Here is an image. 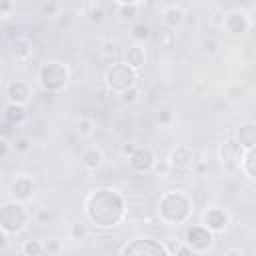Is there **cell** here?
<instances>
[{"label":"cell","instance_id":"1","mask_svg":"<svg viewBox=\"0 0 256 256\" xmlns=\"http://www.w3.org/2000/svg\"><path fill=\"white\" fill-rule=\"evenodd\" d=\"M86 214L98 228L116 226L124 214V200L116 190L102 188L90 194L86 202Z\"/></svg>","mask_w":256,"mask_h":256},{"label":"cell","instance_id":"2","mask_svg":"<svg viewBox=\"0 0 256 256\" xmlns=\"http://www.w3.org/2000/svg\"><path fill=\"white\" fill-rule=\"evenodd\" d=\"M190 212H192V204L180 192H170L160 200V214L166 222L180 224L190 216Z\"/></svg>","mask_w":256,"mask_h":256},{"label":"cell","instance_id":"3","mask_svg":"<svg viewBox=\"0 0 256 256\" xmlns=\"http://www.w3.org/2000/svg\"><path fill=\"white\" fill-rule=\"evenodd\" d=\"M106 84L114 92H124L132 86H136V70L128 66L126 62H116L106 72Z\"/></svg>","mask_w":256,"mask_h":256},{"label":"cell","instance_id":"4","mask_svg":"<svg viewBox=\"0 0 256 256\" xmlns=\"http://www.w3.org/2000/svg\"><path fill=\"white\" fill-rule=\"evenodd\" d=\"M38 80H40V84L46 92H58L68 82V70L60 62H48L40 68Z\"/></svg>","mask_w":256,"mask_h":256},{"label":"cell","instance_id":"5","mask_svg":"<svg viewBox=\"0 0 256 256\" xmlns=\"http://www.w3.org/2000/svg\"><path fill=\"white\" fill-rule=\"evenodd\" d=\"M24 224H26V210L18 202H8V204L2 206V212H0L2 232L16 234L24 228Z\"/></svg>","mask_w":256,"mask_h":256},{"label":"cell","instance_id":"6","mask_svg":"<svg viewBox=\"0 0 256 256\" xmlns=\"http://www.w3.org/2000/svg\"><path fill=\"white\" fill-rule=\"evenodd\" d=\"M244 148L238 144V140H226L222 146H220V160L224 164V168L228 170H238L242 166V160H244Z\"/></svg>","mask_w":256,"mask_h":256},{"label":"cell","instance_id":"7","mask_svg":"<svg viewBox=\"0 0 256 256\" xmlns=\"http://www.w3.org/2000/svg\"><path fill=\"white\" fill-rule=\"evenodd\" d=\"M186 242L192 248V252H202L212 244V230L204 226H192L186 232Z\"/></svg>","mask_w":256,"mask_h":256},{"label":"cell","instance_id":"8","mask_svg":"<svg viewBox=\"0 0 256 256\" xmlns=\"http://www.w3.org/2000/svg\"><path fill=\"white\" fill-rule=\"evenodd\" d=\"M168 250L158 244L156 240H150V238H140V240H134L132 244L124 246L122 248V254H150V256H160V254H166Z\"/></svg>","mask_w":256,"mask_h":256},{"label":"cell","instance_id":"9","mask_svg":"<svg viewBox=\"0 0 256 256\" xmlns=\"http://www.w3.org/2000/svg\"><path fill=\"white\" fill-rule=\"evenodd\" d=\"M192 164H194V152L186 146H180L170 154V168H174L180 174V178L182 174H188L192 170Z\"/></svg>","mask_w":256,"mask_h":256},{"label":"cell","instance_id":"10","mask_svg":"<svg viewBox=\"0 0 256 256\" xmlns=\"http://www.w3.org/2000/svg\"><path fill=\"white\" fill-rule=\"evenodd\" d=\"M130 166L136 172H148L154 166V154L150 148H136L130 154Z\"/></svg>","mask_w":256,"mask_h":256},{"label":"cell","instance_id":"11","mask_svg":"<svg viewBox=\"0 0 256 256\" xmlns=\"http://www.w3.org/2000/svg\"><path fill=\"white\" fill-rule=\"evenodd\" d=\"M10 194H12V198L18 200V202L28 200V198H32V194H34V182H32L28 176H18V178L12 182Z\"/></svg>","mask_w":256,"mask_h":256},{"label":"cell","instance_id":"12","mask_svg":"<svg viewBox=\"0 0 256 256\" xmlns=\"http://www.w3.org/2000/svg\"><path fill=\"white\" fill-rule=\"evenodd\" d=\"M204 222L212 232H222L228 226V214L222 208H210L204 214Z\"/></svg>","mask_w":256,"mask_h":256},{"label":"cell","instance_id":"13","mask_svg":"<svg viewBox=\"0 0 256 256\" xmlns=\"http://www.w3.org/2000/svg\"><path fill=\"white\" fill-rule=\"evenodd\" d=\"M6 96L10 102H18V104H26L28 98H30V86L26 82H20V80H14L6 86Z\"/></svg>","mask_w":256,"mask_h":256},{"label":"cell","instance_id":"14","mask_svg":"<svg viewBox=\"0 0 256 256\" xmlns=\"http://www.w3.org/2000/svg\"><path fill=\"white\" fill-rule=\"evenodd\" d=\"M10 54L16 60H28L32 56V42L26 36H16L10 40Z\"/></svg>","mask_w":256,"mask_h":256},{"label":"cell","instance_id":"15","mask_svg":"<svg viewBox=\"0 0 256 256\" xmlns=\"http://www.w3.org/2000/svg\"><path fill=\"white\" fill-rule=\"evenodd\" d=\"M224 26L232 34H244V32H248L250 22H248L246 14H242V12H230L226 16V20H224Z\"/></svg>","mask_w":256,"mask_h":256},{"label":"cell","instance_id":"16","mask_svg":"<svg viewBox=\"0 0 256 256\" xmlns=\"http://www.w3.org/2000/svg\"><path fill=\"white\" fill-rule=\"evenodd\" d=\"M236 140L242 148H254L256 146V122H246L238 128L236 132Z\"/></svg>","mask_w":256,"mask_h":256},{"label":"cell","instance_id":"17","mask_svg":"<svg viewBox=\"0 0 256 256\" xmlns=\"http://www.w3.org/2000/svg\"><path fill=\"white\" fill-rule=\"evenodd\" d=\"M28 112L24 108V104H18V102H10L6 108H4V120L10 122V124H22L26 120Z\"/></svg>","mask_w":256,"mask_h":256},{"label":"cell","instance_id":"18","mask_svg":"<svg viewBox=\"0 0 256 256\" xmlns=\"http://www.w3.org/2000/svg\"><path fill=\"white\" fill-rule=\"evenodd\" d=\"M162 20H164V24H166L170 30L180 28L182 22H184V10L178 8V6H168V8L162 12Z\"/></svg>","mask_w":256,"mask_h":256},{"label":"cell","instance_id":"19","mask_svg":"<svg viewBox=\"0 0 256 256\" xmlns=\"http://www.w3.org/2000/svg\"><path fill=\"white\" fill-rule=\"evenodd\" d=\"M146 60V54H144V48L140 46H128L126 52H124V62L128 66H132L134 70H138Z\"/></svg>","mask_w":256,"mask_h":256},{"label":"cell","instance_id":"20","mask_svg":"<svg viewBox=\"0 0 256 256\" xmlns=\"http://www.w3.org/2000/svg\"><path fill=\"white\" fill-rule=\"evenodd\" d=\"M82 164H84L86 168H90V170L98 168V166L102 164V152H100L96 146L84 148V150H82Z\"/></svg>","mask_w":256,"mask_h":256},{"label":"cell","instance_id":"21","mask_svg":"<svg viewBox=\"0 0 256 256\" xmlns=\"http://www.w3.org/2000/svg\"><path fill=\"white\" fill-rule=\"evenodd\" d=\"M242 168H244V172H246L250 178L256 180V146L246 150L244 160H242Z\"/></svg>","mask_w":256,"mask_h":256},{"label":"cell","instance_id":"22","mask_svg":"<svg viewBox=\"0 0 256 256\" xmlns=\"http://www.w3.org/2000/svg\"><path fill=\"white\" fill-rule=\"evenodd\" d=\"M130 32H132V38L138 40V42H144V40L150 38V26H148L146 22H136V24H132Z\"/></svg>","mask_w":256,"mask_h":256},{"label":"cell","instance_id":"23","mask_svg":"<svg viewBox=\"0 0 256 256\" xmlns=\"http://www.w3.org/2000/svg\"><path fill=\"white\" fill-rule=\"evenodd\" d=\"M116 12L120 14L122 20H134L138 16V6L136 4H118Z\"/></svg>","mask_w":256,"mask_h":256},{"label":"cell","instance_id":"24","mask_svg":"<svg viewBox=\"0 0 256 256\" xmlns=\"http://www.w3.org/2000/svg\"><path fill=\"white\" fill-rule=\"evenodd\" d=\"M22 252H24L26 256H38V254H42V252H46V250H44V246H42L38 240H26L24 246H22Z\"/></svg>","mask_w":256,"mask_h":256},{"label":"cell","instance_id":"25","mask_svg":"<svg viewBox=\"0 0 256 256\" xmlns=\"http://www.w3.org/2000/svg\"><path fill=\"white\" fill-rule=\"evenodd\" d=\"M76 132H78L80 136H92V132H94V122H92V118H80V120L76 122Z\"/></svg>","mask_w":256,"mask_h":256},{"label":"cell","instance_id":"26","mask_svg":"<svg viewBox=\"0 0 256 256\" xmlns=\"http://www.w3.org/2000/svg\"><path fill=\"white\" fill-rule=\"evenodd\" d=\"M70 236H72V240H84V238L88 236L86 224H82V222L72 224V226H70Z\"/></svg>","mask_w":256,"mask_h":256},{"label":"cell","instance_id":"27","mask_svg":"<svg viewBox=\"0 0 256 256\" xmlns=\"http://www.w3.org/2000/svg\"><path fill=\"white\" fill-rule=\"evenodd\" d=\"M158 40H160V44L164 48H172V44H174V32H170V28L168 30H162L160 36H158Z\"/></svg>","mask_w":256,"mask_h":256},{"label":"cell","instance_id":"28","mask_svg":"<svg viewBox=\"0 0 256 256\" xmlns=\"http://www.w3.org/2000/svg\"><path fill=\"white\" fill-rule=\"evenodd\" d=\"M12 146H14L16 152H26V150L30 148V140H28L26 136H18V138L12 140Z\"/></svg>","mask_w":256,"mask_h":256},{"label":"cell","instance_id":"29","mask_svg":"<svg viewBox=\"0 0 256 256\" xmlns=\"http://www.w3.org/2000/svg\"><path fill=\"white\" fill-rule=\"evenodd\" d=\"M88 18H90L92 22H102V20H104V10H102L100 6H90V8H88Z\"/></svg>","mask_w":256,"mask_h":256},{"label":"cell","instance_id":"30","mask_svg":"<svg viewBox=\"0 0 256 256\" xmlns=\"http://www.w3.org/2000/svg\"><path fill=\"white\" fill-rule=\"evenodd\" d=\"M166 250H168L170 254H190V252H192V248H190V246H180L178 242H170Z\"/></svg>","mask_w":256,"mask_h":256},{"label":"cell","instance_id":"31","mask_svg":"<svg viewBox=\"0 0 256 256\" xmlns=\"http://www.w3.org/2000/svg\"><path fill=\"white\" fill-rule=\"evenodd\" d=\"M120 98H122V102H126V104H130V102H134V100L138 98V88H136V86H132V88H128V90H124Z\"/></svg>","mask_w":256,"mask_h":256},{"label":"cell","instance_id":"32","mask_svg":"<svg viewBox=\"0 0 256 256\" xmlns=\"http://www.w3.org/2000/svg\"><path fill=\"white\" fill-rule=\"evenodd\" d=\"M56 10H58V4H56V2H46V4L42 6V12L48 14V16H54Z\"/></svg>","mask_w":256,"mask_h":256},{"label":"cell","instance_id":"33","mask_svg":"<svg viewBox=\"0 0 256 256\" xmlns=\"http://www.w3.org/2000/svg\"><path fill=\"white\" fill-rule=\"evenodd\" d=\"M44 250H46V252H58L60 246H58L56 240H52V242H46V244H44Z\"/></svg>","mask_w":256,"mask_h":256},{"label":"cell","instance_id":"34","mask_svg":"<svg viewBox=\"0 0 256 256\" xmlns=\"http://www.w3.org/2000/svg\"><path fill=\"white\" fill-rule=\"evenodd\" d=\"M154 168H156V172L160 174H164V172H168V168H170V162H158V164H154Z\"/></svg>","mask_w":256,"mask_h":256},{"label":"cell","instance_id":"35","mask_svg":"<svg viewBox=\"0 0 256 256\" xmlns=\"http://www.w3.org/2000/svg\"><path fill=\"white\" fill-rule=\"evenodd\" d=\"M134 150H136V146H134L132 142H126V144L122 146V154H132Z\"/></svg>","mask_w":256,"mask_h":256},{"label":"cell","instance_id":"36","mask_svg":"<svg viewBox=\"0 0 256 256\" xmlns=\"http://www.w3.org/2000/svg\"><path fill=\"white\" fill-rule=\"evenodd\" d=\"M110 52H116V44L114 42H106L104 44V54H110Z\"/></svg>","mask_w":256,"mask_h":256},{"label":"cell","instance_id":"37","mask_svg":"<svg viewBox=\"0 0 256 256\" xmlns=\"http://www.w3.org/2000/svg\"><path fill=\"white\" fill-rule=\"evenodd\" d=\"M50 218H52V214H50V212H40V214H38V220H40V222L50 220Z\"/></svg>","mask_w":256,"mask_h":256},{"label":"cell","instance_id":"38","mask_svg":"<svg viewBox=\"0 0 256 256\" xmlns=\"http://www.w3.org/2000/svg\"><path fill=\"white\" fill-rule=\"evenodd\" d=\"M8 10H10V2H8V0H2V14L6 16V14H8Z\"/></svg>","mask_w":256,"mask_h":256},{"label":"cell","instance_id":"39","mask_svg":"<svg viewBox=\"0 0 256 256\" xmlns=\"http://www.w3.org/2000/svg\"><path fill=\"white\" fill-rule=\"evenodd\" d=\"M116 4H138L140 0H114Z\"/></svg>","mask_w":256,"mask_h":256}]
</instances>
